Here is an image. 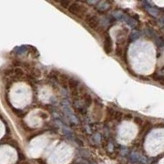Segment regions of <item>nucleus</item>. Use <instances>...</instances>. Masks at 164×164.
Wrapping results in <instances>:
<instances>
[{
    "label": "nucleus",
    "instance_id": "nucleus-4",
    "mask_svg": "<svg viewBox=\"0 0 164 164\" xmlns=\"http://www.w3.org/2000/svg\"><path fill=\"white\" fill-rule=\"evenodd\" d=\"M59 4L61 5L62 7H64V8H68L70 4H71V2H67V1H61V2H59Z\"/></svg>",
    "mask_w": 164,
    "mask_h": 164
},
{
    "label": "nucleus",
    "instance_id": "nucleus-2",
    "mask_svg": "<svg viewBox=\"0 0 164 164\" xmlns=\"http://www.w3.org/2000/svg\"><path fill=\"white\" fill-rule=\"evenodd\" d=\"M84 20H85V22H86V24L88 25L91 29L94 30L95 31L99 32V33L102 32L103 28H102V26H100L99 20H98V18L96 17L95 15L87 13L86 17H85V18H84Z\"/></svg>",
    "mask_w": 164,
    "mask_h": 164
},
{
    "label": "nucleus",
    "instance_id": "nucleus-3",
    "mask_svg": "<svg viewBox=\"0 0 164 164\" xmlns=\"http://www.w3.org/2000/svg\"><path fill=\"white\" fill-rule=\"evenodd\" d=\"M104 50L108 54L112 53V50H113V41L108 34H106L105 38H104Z\"/></svg>",
    "mask_w": 164,
    "mask_h": 164
},
{
    "label": "nucleus",
    "instance_id": "nucleus-1",
    "mask_svg": "<svg viewBox=\"0 0 164 164\" xmlns=\"http://www.w3.org/2000/svg\"><path fill=\"white\" fill-rule=\"evenodd\" d=\"M67 9L71 14L81 19H84L87 14V7L81 2H71V4Z\"/></svg>",
    "mask_w": 164,
    "mask_h": 164
}]
</instances>
